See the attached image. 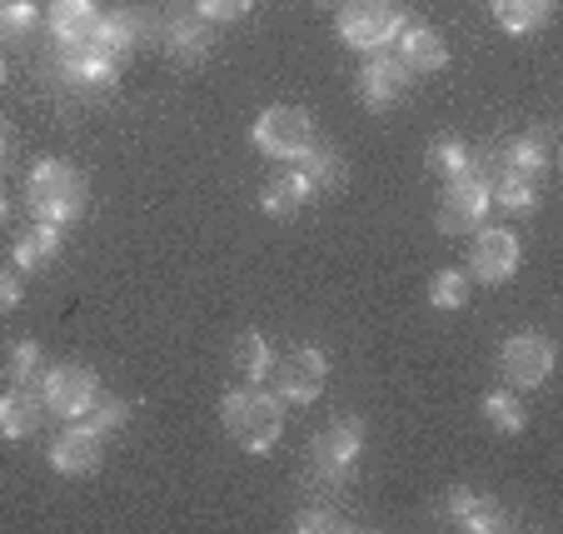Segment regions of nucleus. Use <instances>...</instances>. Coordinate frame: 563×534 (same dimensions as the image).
Segmentation results:
<instances>
[{"label": "nucleus", "instance_id": "1", "mask_svg": "<svg viewBox=\"0 0 563 534\" xmlns=\"http://www.w3.org/2000/svg\"><path fill=\"white\" fill-rule=\"evenodd\" d=\"M25 200H31V215L45 225H75L90 205V185L86 175L75 171L70 161H35V171L25 175Z\"/></svg>", "mask_w": 563, "mask_h": 534}, {"label": "nucleus", "instance_id": "2", "mask_svg": "<svg viewBox=\"0 0 563 534\" xmlns=\"http://www.w3.org/2000/svg\"><path fill=\"white\" fill-rule=\"evenodd\" d=\"M220 419L224 429L234 435V445L245 455H269L285 429V410H279V395H265V390H230L220 405Z\"/></svg>", "mask_w": 563, "mask_h": 534}, {"label": "nucleus", "instance_id": "3", "mask_svg": "<svg viewBox=\"0 0 563 534\" xmlns=\"http://www.w3.org/2000/svg\"><path fill=\"white\" fill-rule=\"evenodd\" d=\"M405 31V11L394 0H344L340 6V41L354 51H389Z\"/></svg>", "mask_w": 563, "mask_h": 534}, {"label": "nucleus", "instance_id": "4", "mask_svg": "<svg viewBox=\"0 0 563 534\" xmlns=\"http://www.w3.org/2000/svg\"><path fill=\"white\" fill-rule=\"evenodd\" d=\"M364 455V419L360 415H340L334 425H324L309 445V465L319 480H350L354 460Z\"/></svg>", "mask_w": 563, "mask_h": 534}, {"label": "nucleus", "instance_id": "5", "mask_svg": "<svg viewBox=\"0 0 563 534\" xmlns=\"http://www.w3.org/2000/svg\"><path fill=\"white\" fill-rule=\"evenodd\" d=\"M255 145L269 161H299L314 145V120H309L305 106H269L255 120Z\"/></svg>", "mask_w": 563, "mask_h": 534}, {"label": "nucleus", "instance_id": "6", "mask_svg": "<svg viewBox=\"0 0 563 534\" xmlns=\"http://www.w3.org/2000/svg\"><path fill=\"white\" fill-rule=\"evenodd\" d=\"M489 205H494L489 181H478L474 171L454 175V181L444 185V200H439L434 225L444 230V236H474L478 225H484V215H489Z\"/></svg>", "mask_w": 563, "mask_h": 534}, {"label": "nucleus", "instance_id": "7", "mask_svg": "<svg viewBox=\"0 0 563 534\" xmlns=\"http://www.w3.org/2000/svg\"><path fill=\"white\" fill-rule=\"evenodd\" d=\"M324 380H330V355L314 345H299L275 364V395L289 405H314L324 395Z\"/></svg>", "mask_w": 563, "mask_h": 534}, {"label": "nucleus", "instance_id": "8", "mask_svg": "<svg viewBox=\"0 0 563 534\" xmlns=\"http://www.w3.org/2000/svg\"><path fill=\"white\" fill-rule=\"evenodd\" d=\"M499 374L509 380L514 390H539L543 380L553 374V340L539 330H523L509 335L499 350Z\"/></svg>", "mask_w": 563, "mask_h": 534}, {"label": "nucleus", "instance_id": "9", "mask_svg": "<svg viewBox=\"0 0 563 534\" xmlns=\"http://www.w3.org/2000/svg\"><path fill=\"white\" fill-rule=\"evenodd\" d=\"M41 400L51 415L80 419L100 400V380H96V370H86V364H55V370H45V380H41Z\"/></svg>", "mask_w": 563, "mask_h": 534}, {"label": "nucleus", "instance_id": "10", "mask_svg": "<svg viewBox=\"0 0 563 534\" xmlns=\"http://www.w3.org/2000/svg\"><path fill=\"white\" fill-rule=\"evenodd\" d=\"M55 70L75 86H115L120 55H110L100 41H55Z\"/></svg>", "mask_w": 563, "mask_h": 534}, {"label": "nucleus", "instance_id": "11", "mask_svg": "<svg viewBox=\"0 0 563 534\" xmlns=\"http://www.w3.org/2000/svg\"><path fill=\"white\" fill-rule=\"evenodd\" d=\"M409 86H415V75H409V65L399 61V55L389 51H374L369 65L360 70V100L369 110H389L399 106V100L409 96Z\"/></svg>", "mask_w": 563, "mask_h": 534}, {"label": "nucleus", "instance_id": "12", "mask_svg": "<svg viewBox=\"0 0 563 534\" xmlns=\"http://www.w3.org/2000/svg\"><path fill=\"white\" fill-rule=\"evenodd\" d=\"M474 246H468V275L484 280V285H504V280L519 270V240L514 230H474Z\"/></svg>", "mask_w": 563, "mask_h": 534}, {"label": "nucleus", "instance_id": "13", "mask_svg": "<svg viewBox=\"0 0 563 534\" xmlns=\"http://www.w3.org/2000/svg\"><path fill=\"white\" fill-rule=\"evenodd\" d=\"M100 445H106V439L90 435L86 425L65 429V435L51 445V470L65 475V480H86V475L100 470Z\"/></svg>", "mask_w": 563, "mask_h": 534}, {"label": "nucleus", "instance_id": "14", "mask_svg": "<svg viewBox=\"0 0 563 534\" xmlns=\"http://www.w3.org/2000/svg\"><path fill=\"white\" fill-rule=\"evenodd\" d=\"M444 514L459 524V530H468V534H494V530H504V504L494 500V494L464 490V484H454V490L444 494Z\"/></svg>", "mask_w": 563, "mask_h": 534}, {"label": "nucleus", "instance_id": "15", "mask_svg": "<svg viewBox=\"0 0 563 534\" xmlns=\"http://www.w3.org/2000/svg\"><path fill=\"white\" fill-rule=\"evenodd\" d=\"M553 155H559V130L543 120V126H533V130H523L514 145H504V165L509 171H519V175H533L539 181L543 171L553 165Z\"/></svg>", "mask_w": 563, "mask_h": 534}, {"label": "nucleus", "instance_id": "16", "mask_svg": "<svg viewBox=\"0 0 563 534\" xmlns=\"http://www.w3.org/2000/svg\"><path fill=\"white\" fill-rule=\"evenodd\" d=\"M394 45H399L394 55L409 65V75H434V70H444V65H449L444 35L429 31V25H409V21H405V31L394 35Z\"/></svg>", "mask_w": 563, "mask_h": 534}, {"label": "nucleus", "instance_id": "17", "mask_svg": "<svg viewBox=\"0 0 563 534\" xmlns=\"http://www.w3.org/2000/svg\"><path fill=\"white\" fill-rule=\"evenodd\" d=\"M159 45L180 61H205L210 55V25L200 11H170L159 21Z\"/></svg>", "mask_w": 563, "mask_h": 534}, {"label": "nucleus", "instance_id": "18", "mask_svg": "<svg viewBox=\"0 0 563 534\" xmlns=\"http://www.w3.org/2000/svg\"><path fill=\"white\" fill-rule=\"evenodd\" d=\"M314 195V185L305 181V171H279L265 181V190H260V210L269 215V220H289V215L305 210V200Z\"/></svg>", "mask_w": 563, "mask_h": 534}, {"label": "nucleus", "instance_id": "19", "mask_svg": "<svg viewBox=\"0 0 563 534\" xmlns=\"http://www.w3.org/2000/svg\"><path fill=\"white\" fill-rule=\"evenodd\" d=\"M45 419V405H41V390H25V385H11L0 395V435L5 439H25L35 435Z\"/></svg>", "mask_w": 563, "mask_h": 534}, {"label": "nucleus", "instance_id": "20", "mask_svg": "<svg viewBox=\"0 0 563 534\" xmlns=\"http://www.w3.org/2000/svg\"><path fill=\"white\" fill-rule=\"evenodd\" d=\"M150 25H155V21H150L145 11H110V15H100V25H96V35H90V41H100L110 55H120V61H125L140 41H150Z\"/></svg>", "mask_w": 563, "mask_h": 534}, {"label": "nucleus", "instance_id": "21", "mask_svg": "<svg viewBox=\"0 0 563 534\" xmlns=\"http://www.w3.org/2000/svg\"><path fill=\"white\" fill-rule=\"evenodd\" d=\"M45 25H51L55 41H90L100 25V6L96 0H51Z\"/></svg>", "mask_w": 563, "mask_h": 534}, {"label": "nucleus", "instance_id": "22", "mask_svg": "<svg viewBox=\"0 0 563 534\" xmlns=\"http://www.w3.org/2000/svg\"><path fill=\"white\" fill-rule=\"evenodd\" d=\"M299 171H305V181L314 185V190H344V181H350L344 155L330 145H309L305 155H299Z\"/></svg>", "mask_w": 563, "mask_h": 534}, {"label": "nucleus", "instance_id": "23", "mask_svg": "<svg viewBox=\"0 0 563 534\" xmlns=\"http://www.w3.org/2000/svg\"><path fill=\"white\" fill-rule=\"evenodd\" d=\"M489 195H494V205H504V210H514V215L539 210V181H533V175L509 171V165H499V175H494Z\"/></svg>", "mask_w": 563, "mask_h": 534}, {"label": "nucleus", "instance_id": "24", "mask_svg": "<svg viewBox=\"0 0 563 534\" xmlns=\"http://www.w3.org/2000/svg\"><path fill=\"white\" fill-rule=\"evenodd\" d=\"M15 265L21 270H45L55 255H60V225H45L35 220V230H25L21 240H15Z\"/></svg>", "mask_w": 563, "mask_h": 534}, {"label": "nucleus", "instance_id": "25", "mask_svg": "<svg viewBox=\"0 0 563 534\" xmlns=\"http://www.w3.org/2000/svg\"><path fill=\"white\" fill-rule=\"evenodd\" d=\"M553 0H494V21L509 35H529L539 25H549Z\"/></svg>", "mask_w": 563, "mask_h": 534}, {"label": "nucleus", "instance_id": "26", "mask_svg": "<svg viewBox=\"0 0 563 534\" xmlns=\"http://www.w3.org/2000/svg\"><path fill=\"white\" fill-rule=\"evenodd\" d=\"M424 165L434 175H444V181H454V175H468V171H474V145H464L459 135H439V140H429Z\"/></svg>", "mask_w": 563, "mask_h": 534}, {"label": "nucleus", "instance_id": "27", "mask_svg": "<svg viewBox=\"0 0 563 534\" xmlns=\"http://www.w3.org/2000/svg\"><path fill=\"white\" fill-rule=\"evenodd\" d=\"M230 355H234L230 364H234L240 374H245L250 385H260V380H265V374L275 370V350H269V340H265L260 330H245V335H240Z\"/></svg>", "mask_w": 563, "mask_h": 534}, {"label": "nucleus", "instance_id": "28", "mask_svg": "<svg viewBox=\"0 0 563 534\" xmlns=\"http://www.w3.org/2000/svg\"><path fill=\"white\" fill-rule=\"evenodd\" d=\"M35 25H41V11H35L31 0H0V41L5 45L31 41Z\"/></svg>", "mask_w": 563, "mask_h": 534}, {"label": "nucleus", "instance_id": "29", "mask_svg": "<svg viewBox=\"0 0 563 534\" xmlns=\"http://www.w3.org/2000/svg\"><path fill=\"white\" fill-rule=\"evenodd\" d=\"M5 370H11V385L41 390V380H45L41 345H35V340H15V345H11V360H5Z\"/></svg>", "mask_w": 563, "mask_h": 534}, {"label": "nucleus", "instance_id": "30", "mask_svg": "<svg viewBox=\"0 0 563 534\" xmlns=\"http://www.w3.org/2000/svg\"><path fill=\"white\" fill-rule=\"evenodd\" d=\"M484 419H489L499 435H523V425H529L523 405L509 395V390H494V395H484Z\"/></svg>", "mask_w": 563, "mask_h": 534}, {"label": "nucleus", "instance_id": "31", "mask_svg": "<svg viewBox=\"0 0 563 534\" xmlns=\"http://www.w3.org/2000/svg\"><path fill=\"white\" fill-rule=\"evenodd\" d=\"M80 425H86L90 435L110 439L115 429H125V425H130V400H106V395H100L96 405H90L86 415H80Z\"/></svg>", "mask_w": 563, "mask_h": 534}, {"label": "nucleus", "instance_id": "32", "mask_svg": "<svg viewBox=\"0 0 563 534\" xmlns=\"http://www.w3.org/2000/svg\"><path fill=\"white\" fill-rule=\"evenodd\" d=\"M429 305H434V310H464L468 305V275L464 270H439V275L429 280Z\"/></svg>", "mask_w": 563, "mask_h": 534}, {"label": "nucleus", "instance_id": "33", "mask_svg": "<svg viewBox=\"0 0 563 534\" xmlns=\"http://www.w3.org/2000/svg\"><path fill=\"white\" fill-rule=\"evenodd\" d=\"M195 11L205 15V21H245L250 11H255V0H195Z\"/></svg>", "mask_w": 563, "mask_h": 534}, {"label": "nucleus", "instance_id": "34", "mask_svg": "<svg viewBox=\"0 0 563 534\" xmlns=\"http://www.w3.org/2000/svg\"><path fill=\"white\" fill-rule=\"evenodd\" d=\"M295 530H299V534H319V530H344V524H340V520H334V514H330V510H299Z\"/></svg>", "mask_w": 563, "mask_h": 534}, {"label": "nucleus", "instance_id": "35", "mask_svg": "<svg viewBox=\"0 0 563 534\" xmlns=\"http://www.w3.org/2000/svg\"><path fill=\"white\" fill-rule=\"evenodd\" d=\"M21 305V280L11 270H0V310H15Z\"/></svg>", "mask_w": 563, "mask_h": 534}, {"label": "nucleus", "instance_id": "36", "mask_svg": "<svg viewBox=\"0 0 563 534\" xmlns=\"http://www.w3.org/2000/svg\"><path fill=\"white\" fill-rule=\"evenodd\" d=\"M319 11H334V6H344V0H314Z\"/></svg>", "mask_w": 563, "mask_h": 534}, {"label": "nucleus", "instance_id": "37", "mask_svg": "<svg viewBox=\"0 0 563 534\" xmlns=\"http://www.w3.org/2000/svg\"><path fill=\"white\" fill-rule=\"evenodd\" d=\"M0 220H5V190H0Z\"/></svg>", "mask_w": 563, "mask_h": 534}, {"label": "nucleus", "instance_id": "38", "mask_svg": "<svg viewBox=\"0 0 563 534\" xmlns=\"http://www.w3.org/2000/svg\"><path fill=\"white\" fill-rule=\"evenodd\" d=\"M0 80H5V61H0Z\"/></svg>", "mask_w": 563, "mask_h": 534}, {"label": "nucleus", "instance_id": "39", "mask_svg": "<svg viewBox=\"0 0 563 534\" xmlns=\"http://www.w3.org/2000/svg\"><path fill=\"white\" fill-rule=\"evenodd\" d=\"M0 150H5V130H0Z\"/></svg>", "mask_w": 563, "mask_h": 534}]
</instances>
